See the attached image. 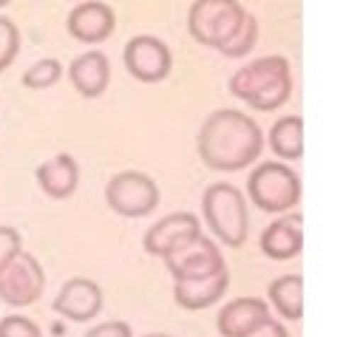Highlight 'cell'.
Returning <instances> with one entry per match:
<instances>
[{
  "label": "cell",
  "mask_w": 363,
  "mask_h": 337,
  "mask_svg": "<svg viewBox=\"0 0 363 337\" xmlns=\"http://www.w3.org/2000/svg\"><path fill=\"white\" fill-rule=\"evenodd\" d=\"M20 54V28L0 14V74L17 59Z\"/></svg>",
  "instance_id": "cell-22"
},
{
  "label": "cell",
  "mask_w": 363,
  "mask_h": 337,
  "mask_svg": "<svg viewBox=\"0 0 363 337\" xmlns=\"http://www.w3.org/2000/svg\"><path fill=\"white\" fill-rule=\"evenodd\" d=\"M60 76H62V62L54 59V57H45V59H37L34 65H28L20 82H23L28 91H45V88L57 85Z\"/></svg>",
  "instance_id": "cell-21"
},
{
  "label": "cell",
  "mask_w": 363,
  "mask_h": 337,
  "mask_svg": "<svg viewBox=\"0 0 363 337\" xmlns=\"http://www.w3.org/2000/svg\"><path fill=\"white\" fill-rule=\"evenodd\" d=\"M267 317H269L267 300H261V297H235L218 312L216 326H218L221 337H244L247 331H252Z\"/></svg>",
  "instance_id": "cell-17"
},
{
  "label": "cell",
  "mask_w": 363,
  "mask_h": 337,
  "mask_svg": "<svg viewBox=\"0 0 363 337\" xmlns=\"http://www.w3.org/2000/svg\"><path fill=\"white\" fill-rule=\"evenodd\" d=\"M122 59H125L128 74L133 79H139V82H147V85L167 79V74L173 68V54H170L167 42L159 40V37H153V34H136V37H130L128 45H125Z\"/></svg>",
  "instance_id": "cell-8"
},
{
  "label": "cell",
  "mask_w": 363,
  "mask_h": 337,
  "mask_svg": "<svg viewBox=\"0 0 363 337\" xmlns=\"http://www.w3.org/2000/svg\"><path fill=\"white\" fill-rule=\"evenodd\" d=\"M23 249V238L14 227H0V272L11 263V258Z\"/></svg>",
  "instance_id": "cell-24"
},
{
  "label": "cell",
  "mask_w": 363,
  "mask_h": 337,
  "mask_svg": "<svg viewBox=\"0 0 363 337\" xmlns=\"http://www.w3.org/2000/svg\"><path fill=\"white\" fill-rule=\"evenodd\" d=\"M199 159L218 173H235L250 167L264 147V133L258 122L241 110L221 108L210 113L196 136Z\"/></svg>",
  "instance_id": "cell-1"
},
{
  "label": "cell",
  "mask_w": 363,
  "mask_h": 337,
  "mask_svg": "<svg viewBox=\"0 0 363 337\" xmlns=\"http://www.w3.org/2000/svg\"><path fill=\"white\" fill-rule=\"evenodd\" d=\"M255 42H258V20L247 11L244 14V20H241V25L233 31V37L218 48V54H224V57H230V59H241V57H247L252 48H255Z\"/></svg>",
  "instance_id": "cell-20"
},
{
  "label": "cell",
  "mask_w": 363,
  "mask_h": 337,
  "mask_svg": "<svg viewBox=\"0 0 363 337\" xmlns=\"http://www.w3.org/2000/svg\"><path fill=\"white\" fill-rule=\"evenodd\" d=\"M201 224L193 212H170L164 218H159L153 227H147L145 238H142V249L153 258H164L170 249H176L179 244H184L187 238L199 235Z\"/></svg>",
  "instance_id": "cell-12"
},
{
  "label": "cell",
  "mask_w": 363,
  "mask_h": 337,
  "mask_svg": "<svg viewBox=\"0 0 363 337\" xmlns=\"http://www.w3.org/2000/svg\"><path fill=\"white\" fill-rule=\"evenodd\" d=\"M34 178H37L40 190L48 198L62 201V198L74 195V190L79 184V164H77V159L71 153H57L54 159L37 164Z\"/></svg>",
  "instance_id": "cell-16"
},
{
  "label": "cell",
  "mask_w": 363,
  "mask_h": 337,
  "mask_svg": "<svg viewBox=\"0 0 363 337\" xmlns=\"http://www.w3.org/2000/svg\"><path fill=\"white\" fill-rule=\"evenodd\" d=\"M272 153L284 161H295L303 156V119L301 116H281L272 122L267 136Z\"/></svg>",
  "instance_id": "cell-18"
},
{
  "label": "cell",
  "mask_w": 363,
  "mask_h": 337,
  "mask_svg": "<svg viewBox=\"0 0 363 337\" xmlns=\"http://www.w3.org/2000/svg\"><path fill=\"white\" fill-rule=\"evenodd\" d=\"M269 303L275 312L286 320H301L303 317V278L301 275H281L267 286Z\"/></svg>",
  "instance_id": "cell-19"
},
{
  "label": "cell",
  "mask_w": 363,
  "mask_h": 337,
  "mask_svg": "<svg viewBox=\"0 0 363 337\" xmlns=\"http://www.w3.org/2000/svg\"><path fill=\"white\" fill-rule=\"evenodd\" d=\"M227 286H230V272L224 266V269H216L210 275L173 280V300L187 312L207 309V306H213V303H218L224 297Z\"/></svg>",
  "instance_id": "cell-13"
},
{
  "label": "cell",
  "mask_w": 363,
  "mask_h": 337,
  "mask_svg": "<svg viewBox=\"0 0 363 337\" xmlns=\"http://www.w3.org/2000/svg\"><path fill=\"white\" fill-rule=\"evenodd\" d=\"M9 3H11V0H0V8H3V6H9Z\"/></svg>",
  "instance_id": "cell-28"
},
{
  "label": "cell",
  "mask_w": 363,
  "mask_h": 337,
  "mask_svg": "<svg viewBox=\"0 0 363 337\" xmlns=\"http://www.w3.org/2000/svg\"><path fill=\"white\" fill-rule=\"evenodd\" d=\"M105 204L122 218H145L159 204V184L147 173L122 170L108 181Z\"/></svg>",
  "instance_id": "cell-6"
},
{
  "label": "cell",
  "mask_w": 363,
  "mask_h": 337,
  "mask_svg": "<svg viewBox=\"0 0 363 337\" xmlns=\"http://www.w3.org/2000/svg\"><path fill=\"white\" fill-rule=\"evenodd\" d=\"M45 292V272L40 266V261L20 249L11 263L0 272V300L20 309V306H31L43 297Z\"/></svg>",
  "instance_id": "cell-7"
},
{
  "label": "cell",
  "mask_w": 363,
  "mask_h": 337,
  "mask_svg": "<svg viewBox=\"0 0 363 337\" xmlns=\"http://www.w3.org/2000/svg\"><path fill=\"white\" fill-rule=\"evenodd\" d=\"M230 93L255 110L281 108L292 93L289 62L278 54H269V57H258V59L241 65L230 79Z\"/></svg>",
  "instance_id": "cell-2"
},
{
  "label": "cell",
  "mask_w": 363,
  "mask_h": 337,
  "mask_svg": "<svg viewBox=\"0 0 363 337\" xmlns=\"http://www.w3.org/2000/svg\"><path fill=\"white\" fill-rule=\"evenodd\" d=\"M167 272L173 275V280H184V278H199V275H210L216 269H224V255L221 249L207 238V235H193L184 244H179L176 249H170L164 258Z\"/></svg>",
  "instance_id": "cell-9"
},
{
  "label": "cell",
  "mask_w": 363,
  "mask_h": 337,
  "mask_svg": "<svg viewBox=\"0 0 363 337\" xmlns=\"http://www.w3.org/2000/svg\"><path fill=\"white\" fill-rule=\"evenodd\" d=\"M145 337H170V334H145Z\"/></svg>",
  "instance_id": "cell-27"
},
{
  "label": "cell",
  "mask_w": 363,
  "mask_h": 337,
  "mask_svg": "<svg viewBox=\"0 0 363 337\" xmlns=\"http://www.w3.org/2000/svg\"><path fill=\"white\" fill-rule=\"evenodd\" d=\"M68 82L82 99H99L111 82V62L102 51H85L68 65Z\"/></svg>",
  "instance_id": "cell-15"
},
{
  "label": "cell",
  "mask_w": 363,
  "mask_h": 337,
  "mask_svg": "<svg viewBox=\"0 0 363 337\" xmlns=\"http://www.w3.org/2000/svg\"><path fill=\"white\" fill-rule=\"evenodd\" d=\"M244 14L241 0H193L187 8V31L199 45L218 51L241 25Z\"/></svg>",
  "instance_id": "cell-5"
},
{
  "label": "cell",
  "mask_w": 363,
  "mask_h": 337,
  "mask_svg": "<svg viewBox=\"0 0 363 337\" xmlns=\"http://www.w3.org/2000/svg\"><path fill=\"white\" fill-rule=\"evenodd\" d=\"M244 337H289L286 334V329H284V323H278V320H272V317H267L264 323H258L252 331H247Z\"/></svg>",
  "instance_id": "cell-26"
},
{
  "label": "cell",
  "mask_w": 363,
  "mask_h": 337,
  "mask_svg": "<svg viewBox=\"0 0 363 337\" xmlns=\"http://www.w3.org/2000/svg\"><path fill=\"white\" fill-rule=\"evenodd\" d=\"M247 195L261 212L284 215L301 201V178L284 161H261L247 178Z\"/></svg>",
  "instance_id": "cell-4"
},
{
  "label": "cell",
  "mask_w": 363,
  "mask_h": 337,
  "mask_svg": "<svg viewBox=\"0 0 363 337\" xmlns=\"http://www.w3.org/2000/svg\"><path fill=\"white\" fill-rule=\"evenodd\" d=\"M201 215L210 227V232L230 249H238L247 241L250 232V210L247 198L238 187L227 181H216L201 195Z\"/></svg>",
  "instance_id": "cell-3"
},
{
  "label": "cell",
  "mask_w": 363,
  "mask_h": 337,
  "mask_svg": "<svg viewBox=\"0 0 363 337\" xmlns=\"http://www.w3.org/2000/svg\"><path fill=\"white\" fill-rule=\"evenodd\" d=\"M85 337H133L130 326L125 320H105L85 331Z\"/></svg>",
  "instance_id": "cell-25"
},
{
  "label": "cell",
  "mask_w": 363,
  "mask_h": 337,
  "mask_svg": "<svg viewBox=\"0 0 363 337\" xmlns=\"http://www.w3.org/2000/svg\"><path fill=\"white\" fill-rule=\"evenodd\" d=\"M0 337H43L40 326L23 314H9L0 320Z\"/></svg>",
  "instance_id": "cell-23"
},
{
  "label": "cell",
  "mask_w": 363,
  "mask_h": 337,
  "mask_svg": "<svg viewBox=\"0 0 363 337\" xmlns=\"http://www.w3.org/2000/svg\"><path fill=\"white\" fill-rule=\"evenodd\" d=\"M65 28H68V34L77 42H82V45H99V42H105L113 34L116 14L102 0H79L71 8V14H68Z\"/></svg>",
  "instance_id": "cell-10"
},
{
  "label": "cell",
  "mask_w": 363,
  "mask_h": 337,
  "mask_svg": "<svg viewBox=\"0 0 363 337\" xmlns=\"http://www.w3.org/2000/svg\"><path fill=\"white\" fill-rule=\"evenodd\" d=\"M102 289L91 278H71L62 283L60 295L54 297V312L74 323H88L102 312Z\"/></svg>",
  "instance_id": "cell-11"
},
{
  "label": "cell",
  "mask_w": 363,
  "mask_h": 337,
  "mask_svg": "<svg viewBox=\"0 0 363 337\" xmlns=\"http://www.w3.org/2000/svg\"><path fill=\"white\" fill-rule=\"evenodd\" d=\"M301 212H284L281 218H275L264 232H261V252L269 261H289L295 255H301L303 249V232H301Z\"/></svg>",
  "instance_id": "cell-14"
}]
</instances>
